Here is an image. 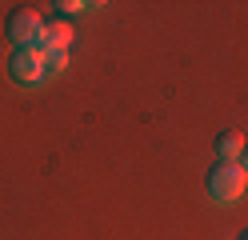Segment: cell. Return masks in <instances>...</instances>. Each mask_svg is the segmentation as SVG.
Returning <instances> with one entry per match:
<instances>
[{
	"label": "cell",
	"mask_w": 248,
	"mask_h": 240,
	"mask_svg": "<svg viewBox=\"0 0 248 240\" xmlns=\"http://www.w3.org/2000/svg\"><path fill=\"white\" fill-rule=\"evenodd\" d=\"M72 44V28L64 24V20H56V24H44V32H40V52H64V48Z\"/></svg>",
	"instance_id": "obj_4"
},
{
	"label": "cell",
	"mask_w": 248,
	"mask_h": 240,
	"mask_svg": "<svg viewBox=\"0 0 248 240\" xmlns=\"http://www.w3.org/2000/svg\"><path fill=\"white\" fill-rule=\"evenodd\" d=\"M8 76L16 80V84H40L44 80V56L40 48H16L8 60Z\"/></svg>",
	"instance_id": "obj_3"
},
{
	"label": "cell",
	"mask_w": 248,
	"mask_h": 240,
	"mask_svg": "<svg viewBox=\"0 0 248 240\" xmlns=\"http://www.w3.org/2000/svg\"><path fill=\"white\" fill-rule=\"evenodd\" d=\"M244 136L240 132H220L216 136V160H240L244 156Z\"/></svg>",
	"instance_id": "obj_5"
},
{
	"label": "cell",
	"mask_w": 248,
	"mask_h": 240,
	"mask_svg": "<svg viewBox=\"0 0 248 240\" xmlns=\"http://www.w3.org/2000/svg\"><path fill=\"white\" fill-rule=\"evenodd\" d=\"M40 32H44V20L36 8H16L8 16V40L16 48H36L40 44Z\"/></svg>",
	"instance_id": "obj_2"
},
{
	"label": "cell",
	"mask_w": 248,
	"mask_h": 240,
	"mask_svg": "<svg viewBox=\"0 0 248 240\" xmlns=\"http://www.w3.org/2000/svg\"><path fill=\"white\" fill-rule=\"evenodd\" d=\"M208 196L216 204H236L244 196V188H248V172L240 168V160H216V164L208 168Z\"/></svg>",
	"instance_id": "obj_1"
},
{
	"label": "cell",
	"mask_w": 248,
	"mask_h": 240,
	"mask_svg": "<svg viewBox=\"0 0 248 240\" xmlns=\"http://www.w3.org/2000/svg\"><path fill=\"white\" fill-rule=\"evenodd\" d=\"M40 56H44V76L68 68V52H40Z\"/></svg>",
	"instance_id": "obj_6"
},
{
	"label": "cell",
	"mask_w": 248,
	"mask_h": 240,
	"mask_svg": "<svg viewBox=\"0 0 248 240\" xmlns=\"http://www.w3.org/2000/svg\"><path fill=\"white\" fill-rule=\"evenodd\" d=\"M240 240H248V228H244V232H240Z\"/></svg>",
	"instance_id": "obj_8"
},
{
	"label": "cell",
	"mask_w": 248,
	"mask_h": 240,
	"mask_svg": "<svg viewBox=\"0 0 248 240\" xmlns=\"http://www.w3.org/2000/svg\"><path fill=\"white\" fill-rule=\"evenodd\" d=\"M240 168L248 172V144H244V156H240Z\"/></svg>",
	"instance_id": "obj_7"
}]
</instances>
